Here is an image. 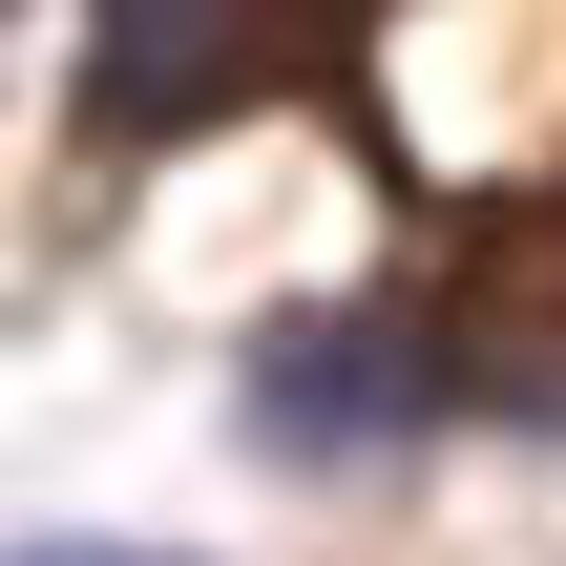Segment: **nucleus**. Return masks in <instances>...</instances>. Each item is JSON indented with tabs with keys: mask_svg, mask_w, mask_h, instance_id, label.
I'll use <instances>...</instances> for the list:
<instances>
[{
	"mask_svg": "<svg viewBox=\"0 0 566 566\" xmlns=\"http://www.w3.org/2000/svg\"><path fill=\"white\" fill-rule=\"evenodd\" d=\"M231 63H273V42H252V21H168V0H105V21H84V105H105V126H210Z\"/></svg>",
	"mask_w": 566,
	"mask_h": 566,
	"instance_id": "2",
	"label": "nucleus"
},
{
	"mask_svg": "<svg viewBox=\"0 0 566 566\" xmlns=\"http://www.w3.org/2000/svg\"><path fill=\"white\" fill-rule=\"evenodd\" d=\"M21 566H189V546H84V525H42Z\"/></svg>",
	"mask_w": 566,
	"mask_h": 566,
	"instance_id": "3",
	"label": "nucleus"
},
{
	"mask_svg": "<svg viewBox=\"0 0 566 566\" xmlns=\"http://www.w3.org/2000/svg\"><path fill=\"white\" fill-rule=\"evenodd\" d=\"M399 399H420V336H399V315H294V336H252V441H294V462H357Z\"/></svg>",
	"mask_w": 566,
	"mask_h": 566,
	"instance_id": "1",
	"label": "nucleus"
}]
</instances>
